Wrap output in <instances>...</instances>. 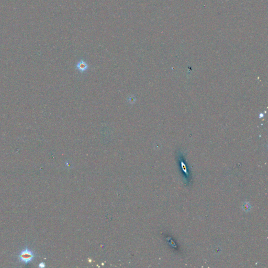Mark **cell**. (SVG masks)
<instances>
[{
	"label": "cell",
	"instance_id": "7a4b0ae2",
	"mask_svg": "<svg viewBox=\"0 0 268 268\" xmlns=\"http://www.w3.org/2000/svg\"><path fill=\"white\" fill-rule=\"evenodd\" d=\"M77 68L79 71H80L81 72H83L88 69V65L85 61L81 60L78 63L77 65Z\"/></svg>",
	"mask_w": 268,
	"mask_h": 268
},
{
	"label": "cell",
	"instance_id": "6da1fadb",
	"mask_svg": "<svg viewBox=\"0 0 268 268\" xmlns=\"http://www.w3.org/2000/svg\"><path fill=\"white\" fill-rule=\"evenodd\" d=\"M35 253L30 248L26 247L17 255V259L20 263L27 265L32 262L36 258Z\"/></svg>",
	"mask_w": 268,
	"mask_h": 268
},
{
	"label": "cell",
	"instance_id": "3957f363",
	"mask_svg": "<svg viewBox=\"0 0 268 268\" xmlns=\"http://www.w3.org/2000/svg\"><path fill=\"white\" fill-rule=\"evenodd\" d=\"M45 266V264H44V263H43V262H41V263L39 264V267L40 268H43V267H44Z\"/></svg>",
	"mask_w": 268,
	"mask_h": 268
}]
</instances>
